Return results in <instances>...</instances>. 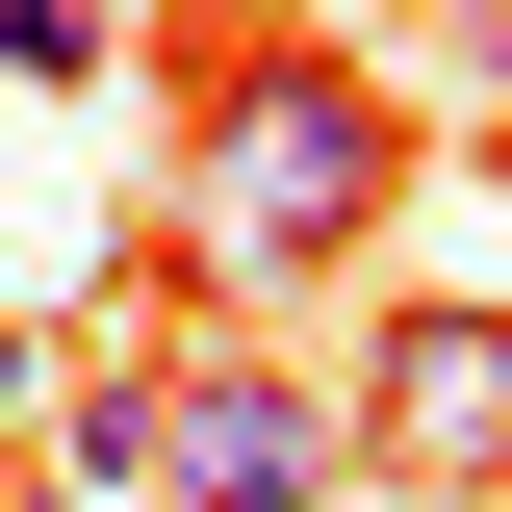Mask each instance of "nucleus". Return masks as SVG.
<instances>
[{
	"instance_id": "f257e3e1",
	"label": "nucleus",
	"mask_w": 512,
	"mask_h": 512,
	"mask_svg": "<svg viewBox=\"0 0 512 512\" xmlns=\"http://www.w3.org/2000/svg\"><path fill=\"white\" fill-rule=\"evenodd\" d=\"M410 205V77L384 52H333V26H231L205 52V154H180V231H205V282H333V256Z\"/></svg>"
},
{
	"instance_id": "f03ea898",
	"label": "nucleus",
	"mask_w": 512,
	"mask_h": 512,
	"mask_svg": "<svg viewBox=\"0 0 512 512\" xmlns=\"http://www.w3.org/2000/svg\"><path fill=\"white\" fill-rule=\"evenodd\" d=\"M333 487H512V308H436V282H410V308L359 333V384H333Z\"/></svg>"
},
{
	"instance_id": "7ed1b4c3",
	"label": "nucleus",
	"mask_w": 512,
	"mask_h": 512,
	"mask_svg": "<svg viewBox=\"0 0 512 512\" xmlns=\"http://www.w3.org/2000/svg\"><path fill=\"white\" fill-rule=\"evenodd\" d=\"M154 384H180L154 512H308V487H333V410H308L282 359H231V333H205V359H154Z\"/></svg>"
},
{
	"instance_id": "20e7f679",
	"label": "nucleus",
	"mask_w": 512,
	"mask_h": 512,
	"mask_svg": "<svg viewBox=\"0 0 512 512\" xmlns=\"http://www.w3.org/2000/svg\"><path fill=\"white\" fill-rule=\"evenodd\" d=\"M52 461H77L52 512H154V461H180V384H77V436H52Z\"/></svg>"
},
{
	"instance_id": "39448f33",
	"label": "nucleus",
	"mask_w": 512,
	"mask_h": 512,
	"mask_svg": "<svg viewBox=\"0 0 512 512\" xmlns=\"http://www.w3.org/2000/svg\"><path fill=\"white\" fill-rule=\"evenodd\" d=\"M103 52H128L103 0H0V77H103Z\"/></svg>"
},
{
	"instance_id": "423d86ee",
	"label": "nucleus",
	"mask_w": 512,
	"mask_h": 512,
	"mask_svg": "<svg viewBox=\"0 0 512 512\" xmlns=\"http://www.w3.org/2000/svg\"><path fill=\"white\" fill-rule=\"evenodd\" d=\"M0 410H26V333H0Z\"/></svg>"
}]
</instances>
